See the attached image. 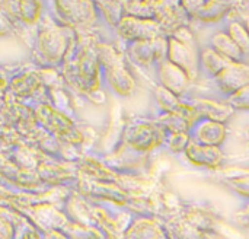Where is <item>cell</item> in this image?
Here are the masks:
<instances>
[{
	"instance_id": "6da1fadb",
	"label": "cell",
	"mask_w": 249,
	"mask_h": 239,
	"mask_svg": "<svg viewBox=\"0 0 249 239\" xmlns=\"http://www.w3.org/2000/svg\"><path fill=\"white\" fill-rule=\"evenodd\" d=\"M121 239H166L163 222L155 215H133Z\"/></svg>"
}]
</instances>
